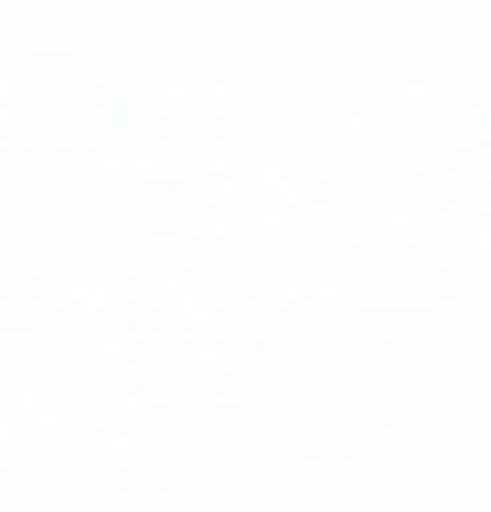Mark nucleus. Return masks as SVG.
Here are the masks:
<instances>
[]
</instances>
